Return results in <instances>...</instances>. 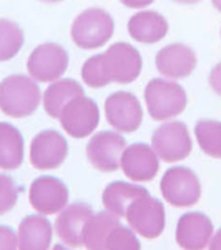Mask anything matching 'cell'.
<instances>
[{"label":"cell","mask_w":221,"mask_h":250,"mask_svg":"<svg viewBox=\"0 0 221 250\" xmlns=\"http://www.w3.org/2000/svg\"><path fill=\"white\" fill-rule=\"evenodd\" d=\"M160 157L147 144H133L125 148L120 168L133 182H150L160 170Z\"/></svg>","instance_id":"2e32d148"},{"label":"cell","mask_w":221,"mask_h":250,"mask_svg":"<svg viewBox=\"0 0 221 250\" xmlns=\"http://www.w3.org/2000/svg\"><path fill=\"white\" fill-rule=\"evenodd\" d=\"M211 2H213V5H215V9L221 12V0H211Z\"/></svg>","instance_id":"d6a6232c"},{"label":"cell","mask_w":221,"mask_h":250,"mask_svg":"<svg viewBox=\"0 0 221 250\" xmlns=\"http://www.w3.org/2000/svg\"><path fill=\"white\" fill-rule=\"evenodd\" d=\"M128 34L142 43H155L168 34V22L158 12H138L128 20Z\"/></svg>","instance_id":"d6986e66"},{"label":"cell","mask_w":221,"mask_h":250,"mask_svg":"<svg viewBox=\"0 0 221 250\" xmlns=\"http://www.w3.org/2000/svg\"><path fill=\"white\" fill-rule=\"evenodd\" d=\"M0 250H18L17 232L7 225H0Z\"/></svg>","instance_id":"83f0119b"},{"label":"cell","mask_w":221,"mask_h":250,"mask_svg":"<svg viewBox=\"0 0 221 250\" xmlns=\"http://www.w3.org/2000/svg\"><path fill=\"white\" fill-rule=\"evenodd\" d=\"M105 115L111 127L120 134L138 130L143 120L140 100L130 92H115L105 100Z\"/></svg>","instance_id":"9c48e42d"},{"label":"cell","mask_w":221,"mask_h":250,"mask_svg":"<svg viewBox=\"0 0 221 250\" xmlns=\"http://www.w3.org/2000/svg\"><path fill=\"white\" fill-rule=\"evenodd\" d=\"M176 3H186V5H191V3H198L200 0H173Z\"/></svg>","instance_id":"1f68e13d"},{"label":"cell","mask_w":221,"mask_h":250,"mask_svg":"<svg viewBox=\"0 0 221 250\" xmlns=\"http://www.w3.org/2000/svg\"><path fill=\"white\" fill-rule=\"evenodd\" d=\"M127 148V140L120 132H98L87 145V159L92 167L100 172L118 170L122 155Z\"/></svg>","instance_id":"ba28073f"},{"label":"cell","mask_w":221,"mask_h":250,"mask_svg":"<svg viewBox=\"0 0 221 250\" xmlns=\"http://www.w3.org/2000/svg\"><path fill=\"white\" fill-rule=\"evenodd\" d=\"M116 225H120V219L108 210L93 213L83 229V247L87 250H107V239Z\"/></svg>","instance_id":"603a6c76"},{"label":"cell","mask_w":221,"mask_h":250,"mask_svg":"<svg viewBox=\"0 0 221 250\" xmlns=\"http://www.w3.org/2000/svg\"><path fill=\"white\" fill-rule=\"evenodd\" d=\"M43 2H62V0H43Z\"/></svg>","instance_id":"e575fe53"},{"label":"cell","mask_w":221,"mask_h":250,"mask_svg":"<svg viewBox=\"0 0 221 250\" xmlns=\"http://www.w3.org/2000/svg\"><path fill=\"white\" fill-rule=\"evenodd\" d=\"M40 88L25 75H9L0 82V110L14 119H23L37 110Z\"/></svg>","instance_id":"7a4b0ae2"},{"label":"cell","mask_w":221,"mask_h":250,"mask_svg":"<svg viewBox=\"0 0 221 250\" xmlns=\"http://www.w3.org/2000/svg\"><path fill=\"white\" fill-rule=\"evenodd\" d=\"M215 233L213 222L202 212H188L176 224L175 239L183 250H204Z\"/></svg>","instance_id":"5bb4252c"},{"label":"cell","mask_w":221,"mask_h":250,"mask_svg":"<svg viewBox=\"0 0 221 250\" xmlns=\"http://www.w3.org/2000/svg\"><path fill=\"white\" fill-rule=\"evenodd\" d=\"M83 94L85 92H83L82 85L77 80H55V82H52V85H48L45 94H43V107H45V112L52 119H60L68 102H72L74 99Z\"/></svg>","instance_id":"44dd1931"},{"label":"cell","mask_w":221,"mask_h":250,"mask_svg":"<svg viewBox=\"0 0 221 250\" xmlns=\"http://www.w3.org/2000/svg\"><path fill=\"white\" fill-rule=\"evenodd\" d=\"M142 72V55L130 43H113L105 54L88 59L82 67V79L88 87L102 88L110 82L130 83Z\"/></svg>","instance_id":"6da1fadb"},{"label":"cell","mask_w":221,"mask_h":250,"mask_svg":"<svg viewBox=\"0 0 221 250\" xmlns=\"http://www.w3.org/2000/svg\"><path fill=\"white\" fill-rule=\"evenodd\" d=\"M107 250H142L138 233L131 230V227L116 225L107 239Z\"/></svg>","instance_id":"484cf974"},{"label":"cell","mask_w":221,"mask_h":250,"mask_svg":"<svg viewBox=\"0 0 221 250\" xmlns=\"http://www.w3.org/2000/svg\"><path fill=\"white\" fill-rule=\"evenodd\" d=\"M148 193L145 187L140 185H133L128 182H111L105 187V190L102 193V204L105 207V210L113 213L118 219H123L127 215V210L131 204L135 202L138 197Z\"/></svg>","instance_id":"ffe728a7"},{"label":"cell","mask_w":221,"mask_h":250,"mask_svg":"<svg viewBox=\"0 0 221 250\" xmlns=\"http://www.w3.org/2000/svg\"><path fill=\"white\" fill-rule=\"evenodd\" d=\"M210 85L213 90L216 92L218 95H221V63L213 67V70L210 72Z\"/></svg>","instance_id":"f1b7e54d"},{"label":"cell","mask_w":221,"mask_h":250,"mask_svg":"<svg viewBox=\"0 0 221 250\" xmlns=\"http://www.w3.org/2000/svg\"><path fill=\"white\" fill-rule=\"evenodd\" d=\"M163 199L173 207H191L202 197V184L191 168L171 167L165 172L160 182Z\"/></svg>","instance_id":"5b68a950"},{"label":"cell","mask_w":221,"mask_h":250,"mask_svg":"<svg viewBox=\"0 0 221 250\" xmlns=\"http://www.w3.org/2000/svg\"><path fill=\"white\" fill-rule=\"evenodd\" d=\"M52 250H70V249H67V245H55V247L54 249H52Z\"/></svg>","instance_id":"836d02e7"},{"label":"cell","mask_w":221,"mask_h":250,"mask_svg":"<svg viewBox=\"0 0 221 250\" xmlns=\"http://www.w3.org/2000/svg\"><path fill=\"white\" fill-rule=\"evenodd\" d=\"M165 213H166L165 205L160 200L153 199L150 193H145L128 207L125 219L131 230H135L145 239L153 240L165 230V225H166Z\"/></svg>","instance_id":"8992f818"},{"label":"cell","mask_w":221,"mask_h":250,"mask_svg":"<svg viewBox=\"0 0 221 250\" xmlns=\"http://www.w3.org/2000/svg\"><path fill=\"white\" fill-rule=\"evenodd\" d=\"M54 237L50 220L42 213H32L20 222L17 239L18 250H48Z\"/></svg>","instance_id":"ac0fdd59"},{"label":"cell","mask_w":221,"mask_h":250,"mask_svg":"<svg viewBox=\"0 0 221 250\" xmlns=\"http://www.w3.org/2000/svg\"><path fill=\"white\" fill-rule=\"evenodd\" d=\"M68 144L57 130H43L32 139L30 164L37 170H54L65 162Z\"/></svg>","instance_id":"7c38bea8"},{"label":"cell","mask_w":221,"mask_h":250,"mask_svg":"<svg viewBox=\"0 0 221 250\" xmlns=\"http://www.w3.org/2000/svg\"><path fill=\"white\" fill-rule=\"evenodd\" d=\"M151 147L160 157V160L173 164L184 160L191 154L193 142L186 125L178 120H171V122L160 125L153 132Z\"/></svg>","instance_id":"52a82bcc"},{"label":"cell","mask_w":221,"mask_h":250,"mask_svg":"<svg viewBox=\"0 0 221 250\" xmlns=\"http://www.w3.org/2000/svg\"><path fill=\"white\" fill-rule=\"evenodd\" d=\"M23 137L18 128L7 122H0V168H18L23 162Z\"/></svg>","instance_id":"7402d4cb"},{"label":"cell","mask_w":221,"mask_h":250,"mask_svg":"<svg viewBox=\"0 0 221 250\" xmlns=\"http://www.w3.org/2000/svg\"><path fill=\"white\" fill-rule=\"evenodd\" d=\"M58 120L68 135H72L74 139H85L98 125L100 110L95 100L80 95L68 102Z\"/></svg>","instance_id":"8fae6325"},{"label":"cell","mask_w":221,"mask_h":250,"mask_svg":"<svg viewBox=\"0 0 221 250\" xmlns=\"http://www.w3.org/2000/svg\"><path fill=\"white\" fill-rule=\"evenodd\" d=\"M68 67V54L58 43H42L27 60L29 74L38 82L58 80Z\"/></svg>","instance_id":"30bf717a"},{"label":"cell","mask_w":221,"mask_h":250,"mask_svg":"<svg viewBox=\"0 0 221 250\" xmlns=\"http://www.w3.org/2000/svg\"><path fill=\"white\" fill-rule=\"evenodd\" d=\"M195 137L204 154L213 159H221V122L200 120L195 125Z\"/></svg>","instance_id":"cb8c5ba5"},{"label":"cell","mask_w":221,"mask_h":250,"mask_svg":"<svg viewBox=\"0 0 221 250\" xmlns=\"http://www.w3.org/2000/svg\"><path fill=\"white\" fill-rule=\"evenodd\" d=\"M123 5L131 7V9H143V7L153 3V0H120Z\"/></svg>","instance_id":"f546056e"},{"label":"cell","mask_w":221,"mask_h":250,"mask_svg":"<svg viewBox=\"0 0 221 250\" xmlns=\"http://www.w3.org/2000/svg\"><path fill=\"white\" fill-rule=\"evenodd\" d=\"M23 45V32L15 22L0 19V62L14 59Z\"/></svg>","instance_id":"d4e9b609"},{"label":"cell","mask_w":221,"mask_h":250,"mask_svg":"<svg viewBox=\"0 0 221 250\" xmlns=\"http://www.w3.org/2000/svg\"><path fill=\"white\" fill-rule=\"evenodd\" d=\"M208 250H221V229L216 233H213Z\"/></svg>","instance_id":"4dcf8cb0"},{"label":"cell","mask_w":221,"mask_h":250,"mask_svg":"<svg viewBox=\"0 0 221 250\" xmlns=\"http://www.w3.org/2000/svg\"><path fill=\"white\" fill-rule=\"evenodd\" d=\"M18 200V188L12 177L0 173V215L9 213Z\"/></svg>","instance_id":"4316f807"},{"label":"cell","mask_w":221,"mask_h":250,"mask_svg":"<svg viewBox=\"0 0 221 250\" xmlns=\"http://www.w3.org/2000/svg\"><path fill=\"white\" fill-rule=\"evenodd\" d=\"M196 54L191 47L184 43H171L163 47L156 55V68L168 79H184L195 70Z\"/></svg>","instance_id":"e0dca14e"},{"label":"cell","mask_w":221,"mask_h":250,"mask_svg":"<svg viewBox=\"0 0 221 250\" xmlns=\"http://www.w3.org/2000/svg\"><path fill=\"white\" fill-rule=\"evenodd\" d=\"M115 23L111 15L103 9H87L72 23V40L85 50L105 45L111 39Z\"/></svg>","instance_id":"277c9868"},{"label":"cell","mask_w":221,"mask_h":250,"mask_svg":"<svg viewBox=\"0 0 221 250\" xmlns=\"http://www.w3.org/2000/svg\"><path fill=\"white\" fill-rule=\"evenodd\" d=\"M93 215L92 207L85 202H75L57 213L55 220V232L58 239L70 249L83 247V229L88 219Z\"/></svg>","instance_id":"9a60e30c"},{"label":"cell","mask_w":221,"mask_h":250,"mask_svg":"<svg viewBox=\"0 0 221 250\" xmlns=\"http://www.w3.org/2000/svg\"><path fill=\"white\" fill-rule=\"evenodd\" d=\"M29 200L42 215L58 213L68 205V188L57 177H37L30 185Z\"/></svg>","instance_id":"4fadbf2b"},{"label":"cell","mask_w":221,"mask_h":250,"mask_svg":"<svg viewBox=\"0 0 221 250\" xmlns=\"http://www.w3.org/2000/svg\"><path fill=\"white\" fill-rule=\"evenodd\" d=\"M145 102L155 120H168L186 108V92L173 80L153 79L145 88Z\"/></svg>","instance_id":"3957f363"}]
</instances>
